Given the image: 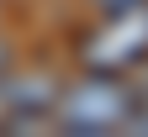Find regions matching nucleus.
Wrapping results in <instances>:
<instances>
[{"label":"nucleus","instance_id":"obj_1","mask_svg":"<svg viewBox=\"0 0 148 137\" xmlns=\"http://www.w3.org/2000/svg\"><path fill=\"white\" fill-rule=\"evenodd\" d=\"M138 106V85L127 74H101L85 69V79H74L58 90V106H53V127L74 132V137H106L122 132V121Z\"/></svg>","mask_w":148,"mask_h":137},{"label":"nucleus","instance_id":"obj_2","mask_svg":"<svg viewBox=\"0 0 148 137\" xmlns=\"http://www.w3.org/2000/svg\"><path fill=\"white\" fill-rule=\"evenodd\" d=\"M85 69H101V74H127L148 58V0L132 11H116V16H101V27L79 42Z\"/></svg>","mask_w":148,"mask_h":137},{"label":"nucleus","instance_id":"obj_3","mask_svg":"<svg viewBox=\"0 0 148 137\" xmlns=\"http://www.w3.org/2000/svg\"><path fill=\"white\" fill-rule=\"evenodd\" d=\"M58 79L53 74H0V95H5V111H11V121L5 132H32V127H42L53 121V106H58Z\"/></svg>","mask_w":148,"mask_h":137},{"label":"nucleus","instance_id":"obj_4","mask_svg":"<svg viewBox=\"0 0 148 137\" xmlns=\"http://www.w3.org/2000/svg\"><path fill=\"white\" fill-rule=\"evenodd\" d=\"M101 5V16H116V11H132V5H143V0H95Z\"/></svg>","mask_w":148,"mask_h":137},{"label":"nucleus","instance_id":"obj_5","mask_svg":"<svg viewBox=\"0 0 148 137\" xmlns=\"http://www.w3.org/2000/svg\"><path fill=\"white\" fill-rule=\"evenodd\" d=\"M11 69H16V53H11L5 37H0V74H11Z\"/></svg>","mask_w":148,"mask_h":137}]
</instances>
